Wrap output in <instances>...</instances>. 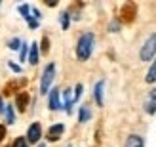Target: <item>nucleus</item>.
Returning a JSON list of instances; mask_svg holds the SVG:
<instances>
[{
	"label": "nucleus",
	"mask_w": 156,
	"mask_h": 147,
	"mask_svg": "<svg viewBox=\"0 0 156 147\" xmlns=\"http://www.w3.org/2000/svg\"><path fill=\"white\" fill-rule=\"evenodd\" d=\"M93 44H95L93 33H84L78 38V44H76V57L80 61H88L91 52H93Z\"/></svg>",
	"instance_id": "1"
},
{
	"label": "nucleus",
	"mask_w": 156,
	"mask_h": 147,
	"mask_svg": "<svg viewBox=\"0 0 156 147\" xmlns=\"http://www.w3.org/2000/svg\"><path fill=\"white\" fill-rule=\"evenodd\" d=\"M156 56V35L152 33L141 46V52H139V57L141 61H151Z\"/></svg>",
	"instance_id": "2"
},
{
	"label": "nucleus",
	"mask_w": 156,
	"mask_h": 147,
	"mask_svg": "<svg viewBox=\"0 0 156 147\" xmlns=\"http://www.w3.org/2000/svg\"><path fill=\"white\" fill-rule=\"evenodd\" d=\"M53 76H55V63H48L42 73V80H40V94H50V86L53 82Z\"/></svg>",
	"instance_id": "3"
},
{
	"label": "nucleus",
	"mask_w": 156,
	"mask_h": 147,
	"mask_svg": "<svg viewBox=\"0 0 156 147\" xmlns=\"http://www.w3.org/2000/svg\"><path fill=\"white\" fill-rule=\"evenodd\" d=\"M42 138V128H40V122H33L27 130V138L25 140L29 143H38V140Z\"/></svg>",
	"instance_id": "4"
},
{
	"label": "nucleus",
	"mask_w": 156,
	"mask_h": 147,
	"mask_svg": "<svg viewBox=\"0 0 156 147\" xmlns=\"http://www.w3.org/2000/svg\"><path fill=\"white\" fill-rule=\"evenodd\" d=\"M17 10H19V13L23 15V19L29 23V27H30V29H36V27H38V21L33 17V15H30V6H29V4H21Z\"/></svg>",
	"instance_id": "5"
},
{
	"label": "nucleus",
	"mask_w": 156,
	"mask_h": 147,
	"mask_svg": "<svg viewBox=\"0 0 156 147\" xmlns=\"http://www.w3.org/2000/svg\"><path fill=\"white\" fill-rule=\"evenodd\" d=\"M48 105H50V109L51 111H59L61 107V94H59V88H53L50 90V99H48Z\"/></svg>",
	"instance_id": "6"
},
{
	"label": "nucleus",
	"mask_w": 156,
	"mask_h": 147,
	"mask_svg": "<svg viewBox=\"0 0 156 147\" xmlns=\"http://www.w3.org/2000/svg\"><path fill=\"white\" fill-rule=\"evenodd\" d=\"M145 113L156 115V88H152L149 92V97H147V101H145Z\"/></svg>",
	"instance_id": "7"
},
{
	"label": "nucleus",
	"mask_w": 156,
	"mask_h": 147,
	"mask_svg": "<svg viewBox=\"0 0 156 147\" xmlns=\"http://www.w3.org/2000/svg\"><path fill=\"white\" fill-rule=\"evenodd\" d=\"M65 132V126L63 124H53L50 130H48V134H46V138H48V141H57L61 136H63Z\"/></svg>",
	"instance_id": "8"
},
{
	"label": "nucleus",
	"mask_w": 156,
	"mask_h": 147,
	"mask_svg": "<svg viewBox=\"0 0 156 147\" xmlns=\"http://www.w3.org/2000/svg\"><path fill=\"white\" fill-rule=\"evenodd\" d=\"M103 88H105V80H99L93 88V97H95L99 107H103Z\"/></svg>",
	"instance_id": "9"
},
{
	"label": "nucleus",
	"mask_w": 156,
	"mask_h": 147,
	"mask_svg": "<svg viewBox=\"0 0 156 147\" xmlns=\"http://www.w3.org/2000/svg\"><path fill=\"white\" fill-rule=\"evenodd\" d=\"M126 147H145V140L137 134H131L126 140Z\"/></svg>",
	"instance_id": "10"
},
{
	"label": "nucleus",
	"mask_w": 156,
	"mask_h": 147,
	"mask_svg": "<svg viewBox=\"0 0 156 147\" xmlns=\"http://www.w3.org/2000/svg\"><path fill=\"white\" fill-rule=\"evenodd\" d=\"M38 56H40V52H38V42H33L29 46V61H30V65L38 63Z\"/></svg>",
	"instance_id": "11"
},
{
	"label": "nucleus",
	"mask_w": 156,
	"mask_h": 147,
	"mask_svg": "<svg viewBox=\"0 0 156 147\" xmlns=\"http://www.w3.org/2000/svg\"><path fill=\"white\" fill-rule=\"evenodd\" d=\"M91 119V111L88 105H82L80 111H78V122H88Z\"/></svg>",
	"instance_id": "12"
},
{
	"label": "nucleus",
	"mask_w": 156,
	"mask_h": 147,
	"mask_svg": "<svg viewBox=\"0 0 156 147\" xmlns=\"http://www.w3.org/2000/svg\"><path fill=\"white\" fill-rule=\"evenodd\" d=\"M73 90H65L63 92V96H65V111H67V115H71L73 113V94H71Z\"/></svg>",
	"instance_id": "13"
},
{
	"label": "nucleus",
	"mask_w": 156,
	"mask_h": 147,
	"mask_svg": "<svg viewBox=\"0 0 156 147\" xmlns=\"http://www.w3.org/2000/svg\"><path fill=\"white\" fill-rule=\"evenodd\" d=\"M145 80L149 82V84L156 82V59L152 61V65H151V69H149V73H147V76H145Z\"/></svg>",
	"instance_id": "14"
},
{
	"label": "nucleus",
	"mask_w": 156,
	"mask_h": 147,
	"mask_svg": "<svg viewBox=\"0 0 156 147\" xmlns=\"http://www.w3.org/2000/svg\"><path fill=\"white\" fill-rule=\"evenodd\" d=\"M59 19H61V29L67 31L69 25H71V15H69V12H63V13L59 15Z\"/></svg>",
	"instance_id": "15"
},
{
	"label": "nucleus",
	"mask_w": 156,
	"mask_h": 147,
	"mask_svg": "<svg viewBox=\"0 0 156 147\" xmlns=\"http://www.w3.org/2000/svg\"><path fill=\"white\" fill-rule=\"evenodd\" d=\"M27 101H29V96L27 94H19L17 96V107H19V111H25Z\"/></svg>",
	"instance_id": "16"
},
{
	"label": "nucleus",
	"mask_w": 156,
	"mask_h": 147,
	"mask_svg": "<svg viewBox=\"0 0 156 147\" xmlns=\"http://www.w3.org/2000/svg\"><path fill=\"white\" fill-rule=\"evenodd\" d=\"M4 113H6V122H8V124H13V120H15V115H13L12 105H8L6 109H4Z\"/></svg>",
	"instance_id": "17"
},
{
	"label": "nucleus",
	"mask_w": 156,
	"mask_h": 147,
	"mask_svg": "<svg viewBox=\"0 0 156 147\" xmlns=\"http://www.w3.org/2000/svg\"><path fill=\"white\" fill-rule=\"evenodd\" d=\"M27 52H29V46L23 42L21 44V50H19V61H25L27 59Z\"/></svg>",
	"instance_id": "18"
},
{
	"label": "nucleus",
	"mask_w": 156,
	"mask_h": 147,
	"mask_svg": "<svg viewBox=\"0 0 156 147\" xmlns=\"http://www.w3.org/2000/svg\"><path fill=\"white\" fill-rule=\"evenodd\" d=\"M12 147H29V141L25 140V138H17V140L13 141V145Z\"/></svg>",
	"instance_id": "19"
},
{
	"label": "nucleus",
	"mask_w": 156,
	"mask_h": 147,
	"mask_svg": "<svg viewBox=\"0 0 156 147\" xmlns=\"http://www.w3.org/2000/svg\"><path fill=\"white\" fill-rule=\"evenodd\" d=\"M19 46H21V40H19V38H12L10 44H8V48H10V50H17Z\"/></svg>",
	"instance_id": "20"
},
{
	"label": "nucleus",
	"mask_w": 156,
	"mask_h": 147,
	"mask_svg": "<svg viewBox=\"0 0 156 147\" xmlns=\"http://www.w3.org/2000/svg\"><path fill=\"white\" fill-rule=\"evenodd\" d=\"M82 84H76V90H74V97H73V103L74 101H78V99H80V96H82Z\"/></svg>",
	"instance_id": "21"
},
{
	"label": "nucleus",
	"mask_w": 156,
	"mask_h": 147,
	"mask_svg": "<svg viewBox=\"0 0 156 147\" xmlns=\"http://www.w3.org/2000/svg\"><path fill=\"white\" fill-rule=\"evenodd\" d=\"M48 50H50V40L48 38H42V53H48Z\"/></svg>",
	"instance_id": "22"
},
{
	"label": "nucleus",
	"mask_w": 156,
	"mask_h": 147,
	"mask_svg": "<svg viewBox=\"0 0 156 147\" xmlns=\"http://www.w3.org/2000/svg\"><path fill=\"white\" fill-rule=\"evenodd\" d=\"M8 65H10V69L13 73H21V67L19 65H15V63H12V61H8Z\"/></svg>",
	"instance_id": "23"
},
{
	"label": "nucleus",
	"mask_w": 156,
	"mask_h": 147,
	"mask_svg": "<svg viewBox=\"0 0 156 147\" xmlns=\"http://www.w3.org/2000/svg\"><path fill=\"white\" fill-rule=\"evenodd\" d=\"M4 136H6V126H2V124H0V141L4 140Z\"/></svg>",
	"instance_id": "24"
},
{
	"label": "nucleus",
	"mask_w": 156,
	"mask_h": 147,
	"mask_svg": "<svg viewBox=\"0 0 156 147\" xmlns=\"http://www.w3.org/2000/svg\"><path fill=\"white\" fill-rule=\"evenodd\" d=\"M0 113H4V101H2V97H0Z\"/></svg>",
	"instance_id": "25"
},
{
	"label": "nucleus",
	"mask_w": 156,
	"mask_h": 147,
	"mask_svg": "<svg viewBox=\"0 0 156 147\" xmlns=\"http://www.w3.org/2000/svg\"><path fill=\"white\" fill-rule=\"evenodd\" d=\"M38 147H44V145H38Z\"/></svg>",
	"instance_id": "26"
},
{
	"label": "nucleus",
	"mask_w": 156,
	"mask_h": 147,
	"mask_svg": "<svg viewBox=\"0 0 156 147\" xmlns=\"http://www.w3.org/2000/svg\"><path fill=\"white\" fill-rule=\"evenodd\" d=\"M67 147H71V145H67Z\"/></svg>",
	"instance_id": "27"
}]
</instances>
